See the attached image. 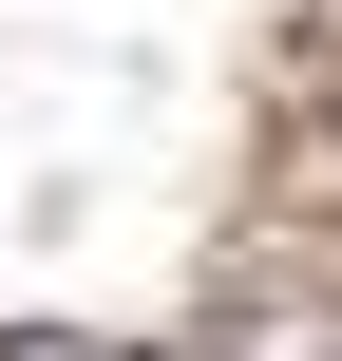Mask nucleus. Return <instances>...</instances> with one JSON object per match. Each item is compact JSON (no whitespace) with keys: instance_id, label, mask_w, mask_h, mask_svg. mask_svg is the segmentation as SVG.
<instances>
[{"instance_id":"1","label":"nucleus","mask_w":342,"mask_h":361,"mask_svg":"<svg viewBox=\"0 0 342 361\" xmlns=\"http://www.w3.org/2000/svg\"><path fill=\"white\" fill-rule=\"evenodd\" d=\"M209 361H342V286H228V324H209Z\"/></svg>"},{"instance_id":"2","label":"nucleus","mask_w":342,"mask_h":361,"mask_svg":"<svg viewBox=\"0 0 342 361\" xmlns=\"http://www.w3.org/2000/svg\"><path fill=\"white\" fill-rule=\"evenodd\" d=\"M0 361H133V343H76V324H19Z\"/></svg>"}]
</instances>
